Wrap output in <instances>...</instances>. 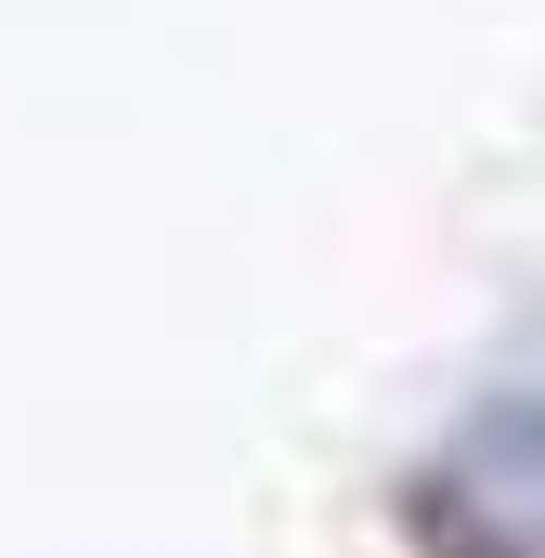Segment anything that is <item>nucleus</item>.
Segmentation results:
<instances>
[{
    "mask_svg": "<svg viewBox=\"0 0 545 558\" xmlns=\"http://www.w3.org/2000/svg\"><path fill=\"white\" fill-rule=\"evenodd\" d=\"M415 533H428V558H545V390H520L441 441Z\"/></svg>",
    "mask_w": 545,
    "mask_h": 558,
    "instance_id": "1",
    "label": "nucleus"
}]
</instances>
